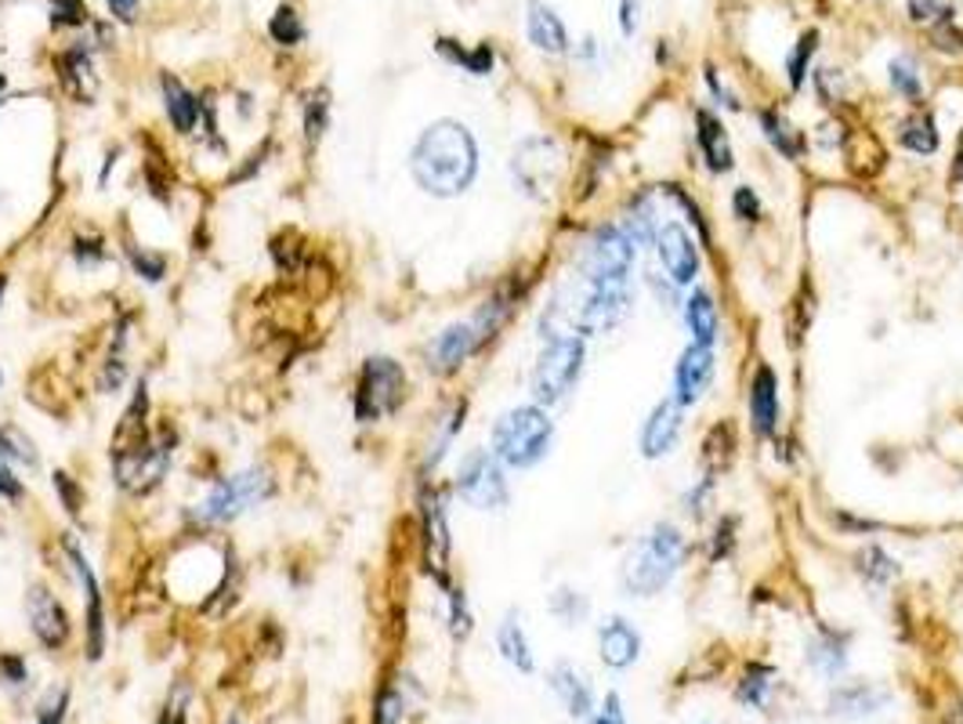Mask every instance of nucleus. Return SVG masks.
Masks as SVG:
<instances>
[{"instance_id":"obj_9","label":"nucleus","mask_w":963,"mask_h":724,"mask_svg":"<svg viewBox=\"0 0 963 724\" xmlns=\"http://www.w3.org/2000/svg\"><path fill=\"white\" fill-rule=\"evenodd\" d=\"M634 262V240L626 229H601L587 243V251L580 257V279H605V276H626Z\"/></svg>"},{"instance_id":"obj_1","label":"nucleus","mask_w":963,"mask_h":724,"mask_svg":"<svg viewBox=\"0 0 963 724\" xmlns=\"http://www.w3.org/2000/svg\"><path fill=\"white\" fill-rule=\"evenodd\" d=\"M409 175L428 196H464L479 178V142L460 120H435L409 149Z\"/></svg>"},{"instance_id":"obj_16","label":"nucleus","mask_w":963,"mask_h":724,"mask_svg":"<svg viewBox=\"0 0 963 724\" xmlns=\"http://www.w3.org/2000/svg\"><path fill=\"white\" fill-rule=\"evenodd\" d=\"M681 435V406L674 398L659 403L652 414H648L645 428H642V453L648 460H659L674 449V442Z\"/></svg>"},{"instance_id":"obj_2","label":"nucleus","mask_w":963,"mask_h":724,"mask_svg":"<svg viewBox=\"0 0 963 724\" xmlns=\"http://www.w3.org/2000/svg\"><path fill=\"white\" fill-rule=\"evenodd\" d=\"M681 558H685V536L670 522L652 525V533L642 536L626 550L620 569L623 590L634 594V598H652V594H659L674 580Z\"/></svg>"},{"instance_id":"obj_58","label":"nucleus","mask_w":963,"mask_h":724,"mask_svg":"<svg viewBox=\"0 0 963 724\" xmlns=\"http://www.w3.org/2000/svg\"><path fill=\"white\" fill-rule=\"evenodd\" d=\"M956 160H960V170H963V135H960V156Z\"/></svg>"},{"instance_id":"obj_31","label":"nucleus","mask_w":963,"mask_h":724,"mask_svg":"<svg viewBox=\"0 0 963 724\" xmlns=\"http://www.w3.org/2000/svg\"><path fill=\"white\" fill-rule=\"evenodd\" d=\"M761 127H764V138L778 149V153L789 156V160L800 156V135H797L794 127H789L775 110H764V113H761Z\"/></svg>"},{"instance_id":"obj_38","label":"nucleus","mask_w":963,"mask_h":724,"mask_svg":"<svg viewBox=\"0 0 963 724\" xmlns=\"http://www.w3.org/2000/svg\"><path fill=\"white\" fill-rule=\"evenodd\" d=\"M51 485H55V493H59L62 507H66V515H69V518H80L84 490L77 485V479H73L69 471H55V474H51Z\"/></svg>"},{"instance_id":"obj_27","label":"nucleus","mask_w":963,"mask_h":724,"mask_svg":"<svg viewBox=\"0 0 963 724\" xmlns=\"http://www.w3.org/2000/svg\"><path fill=\"white\" fill-rule=\"evenodd\" d=\"M0 460H15V463H26V468H37L40 453L34 446V439L18 424H0Z\"/></svg>"},{"instance_id":"obj_10","label":"nucleus","mask_w":963,"mask_h":724,"mask_svg":"<svg viewBox=\"0 0 963 724\" xmlns=\"http://www.w3.org/2000/svg\"><path fill=\"white\" fill-rule=\"evenodd\" d=\"M62 550H66L69 566H73V572H77V583H80L84 598H88V656L91 659H102V652H105V609H102L99 576H94L88 555H84L80 544L73 536L62 539Z\"/></svg>"},{"instance_id":"obj_29","label":"nucleus","mask_w":963,"mask_h":724,"mask_svg":"<svg viewBox=\"0 0 963 724\" xmlns=\"http://www.w3.org/2000/svg\"><path fill=\"white\" fill-rule=\"evenodd\" d=\"M808 659L811 666L822 670V674H840L844 663H848V652H844V642L833 634H822L808 645Z\"/></svg>"},{"instance_id":"obj_28","label":"nucleus","mask_w":963,"mask_h":724,"mask_svg":"<svg viewBox=\"0 0 963 724\" xmlns=\"http://www.w3.org/2000/svg\"><path fill=\"white\" fill-rule=\"evenodd\" d=\"M124 254H127V265L135 268L138 279H145V283H164L167 279V268H170L167 254H156V251H149V246H135V243H127Z\"/></svg>"},{"instance_id":"obj_36","label":"nucleus","mask_w":963,"mask_h":724,"mask_svg":"<svg viewBox=\"0 0 963 724\" xmlns=\"http://www.w3.org/2000/svg\"><path fill=\"white\" fill-rule=\"evenodd\" d=\"M587 609H591L587 598H583V594H576V590H569V587H561V590L550 594V612H555L566 626H576L583 615H587Z\"/></svg>"},{"instance_id":"obj_8","label":"nucleus","mask_w":963,"mask_h":724,"mask_svg":"<svg viewBox=\"0 0 963 724\" xmlns=\"http://www.w3.org/2000/svg\"><path fill=\"white\" fill-rule=\"evenodd\" d=\"M511 175L518 189L529 192V196H547L561 175V149L555 138H525L515 149Z\"/></svg>"},{"instance_id":"obj_30","label":"nucleus","mask_w":963,"mask_h":724,"mask_svg":"<svg viewBox=\"0 0 963 724\" xmlns=\"http://www.w3.org/2000/svg\"><path fill=\"white\" fill-rule=\"evenodd\" d=\"M735 457V428L732 424H718L707 435V446H702V460H707L710 471H724Z\"/></svg>"},{"instance_id":"obj_52","label":"nucleus","mask_w":963,"mask_h":724,"mask_svg":"<svg viewBox=\"0 0 963 724\" xmlns=\"http://www.w3.org/2000/svg\"><path fill=\"white\" fill-rule=\"evenodd\" d=\"M620 26L623 34H634L637 29V0H620Z\"/></svg>"},{"instance_id":"obj_20","label":"nucleus","mask_w":963,"mask_h":724,"mask_svg":"<svg viewBox=\"0 0 963 724\" xmlns=\"http://www.w3.org/2000/svg\"><path fill=\"white\" fill-rule=\"evenodd\" d=\"M696 138H699L702 160H707V167L713 170V175H724V170H732L728 131H724V124L710 110H699L696 113Z\"/></svg>"},{"instance_id":"obj_4","label":"nucleus","mask_w":963,"mask_h":724,"mask_svg":"<svg viewBox=\"0 0 963 724\" xmlns=\"http://www.w3.org/2000/svg\"><path fill=\"white\" fill-rule=\"evenodd\" d=\"M406 403V370L392 355H370L359 366L352 395V414L359 424H377V420L398 414Z\"/></svg>"},{"instance_id":"obj_15","label":"nucleus","mask_w":963,"mask_h":724,"mask_svg":"<svg viewBox=\"0 0 963 724\" xmlns=\"http://www.w3.org/2000/svg\"><path fill=\"white\" fill-rule=\"evenodd\" d=\"M479 352V333L471 322H453L428 344V366L435 373H457L471 355Z\"/></svg>"},{"instance_id":"obj_35","label":"nucleus","mask_w":963,"mask_h":724,"mask_svg":"<svg viewBox=\"0 0 963 724\" xmlns=\"http://www.w3.org/2000/svg\"><path fill=\"white\" fill-rule=\"evenodd\" d=\"M854 569H859L870 583H887L891 576H898V566L884 555L880 547H865V550H859V558H854Z\"/></svg>"},{"instance_id":"obj_3","label":"nucleus","mask_w":963,"mask_h":724,"mask_svg":"<svg viewBox=\"0 0 963 724\" xmlns=\"http://www.w3.org/2000/svg\"><path fill=\"white\" fill-rule=\"evenodd\" d=\"M555 424L540 406H515L493 424L490 453L507 468H533L547 457Z\"/></svg>"},{"instance_id":"obj_53","label":"nucleus","mask_w":963,"mask_h":724,"mask_svg":"<svg viewBox=\"0 0 963 724\" xmlns=\"http://www.w3.org/2000/svg\"><path fill=\"white\" fill-rule=\"evenodd\" d=\"M105 4L113 8L116 18H124V23H131L135 12H138V0H105Z\"/></svg>"},{"instance_id":"obj_22","label":"nucleus","mask_w":963,"mask_h":724,"mask_svg":"<svg viewBox=\"0 0 963 724\" xmlns=\"http://www.w3.org/2000/svg\"><path fill=\"white\" fill-rule=\"evenodd\" d=\"M550 688H555V696L566 702V710L572 713V717H587L591 713V681L583 677L572 663H558L555 670H550Z\"/></svg>"},{"instance_id":"obj_54","label":"nucleus","mask_w":963,"mask_h":724,"mask_svg":"<svg viewBox=\"0 0 963 724\" xmlns=\"http://www.w3.org/2000/svg\"><path fill=\"white\" fill-rule=\"evenodd\" d=\"M160 724H186V710H175V713L167 710V713H164V721H160Z\"/></svg>"},{"instance_id":"obj_48","label":"nucleus","mask_w":963,"mask_h":724,"mask_svg":"<svg viewBox=\"0 0 963 724\" xmlns=\"http://www.w3.org/2000/svg\"><path fill=\"white\" fill-rule=\"evenodd\" d=\"M23 493H26L23 479H15V471L0 460V496H4V500H23Z\"/></svg>"},{"instance_id":"obj_34","label":"nucleus","mask_w":963,"mask_h":724,"mask_svg":"<svg viewBox=\"0 0 963 724\" xmlns=\"http://www.w3.org/2000/svg\"><path fill=\"white\" fill-rule=\"evenodd\" d=\"M59 66H62V84H66L77 99H91V94L84 91V80H91V55H88V51H84V48L66 51Z\"/></svg>"},{"instance_id":"obj_25","label":"nucleus","mask_w":963,"mask_h":724,"mask_svg":"<svg viewBox=\"0 0 963 724\" xmlns=\"http://www.w3.org/2000/svg\"><path fill=\"white\" fill-rule=\"evenodd\" d=\"M898 142H902L909 153H920V156H930L938 149V127H935V116L930 113H913L905 116L902 127H898Z\"/></svg>"},{"instance_id":"obj_39","label":"nucleus","mask_w":963,"mask_h":724,"mask_svg":"<svg viewBox=\"0 0 963 724\" xmlns=\"http://www.w3.org/2000/svg\"><path fill=\"white\" fill-rule=\"evenodd\" d=\"M768 677H772V674H768L764 666H753L750 674H746L743 685H739V699L761 710L764 702H768V691H772V681H768Z\"/></svg>"},{"instance_id":"obj_6","label":"nucleus","mask_w":963,"mask_h":724,"mask_svg":"<svg viewBox=\"0 0 963 724\" xmlns=\"http://www.w3.org/2000/svg\"><path fill=\"white\" fill-rule=\"evenodd\" d=\"M583 359H587V348H583L580 338H547L544 352L533 366V398L536 406H555L561 403L580 381Z\"/></svg>"},{"instance_id":"obj_42","label":"nucleus","mask_w":963,"mask_h":724,"mask_svg":"<svg viewBox=\"0 0 963 724\" xmlns=\"http://www.w3.org/2000/svg\"><path fill=\"white\" fill-rule=\"evenodd\" d=\"M891 84H895L898 94H905V99H920V77H916L913 59H895L891 62Z\"/></svg>"},{"instance_id":"obj_11","label":"nucleus","mask_w":963,"mask_h":724,"mask_svg":"<svg viewBox=\"0 0 963 724\" xmlns=\"http://www.w3.org/2000/svg\"><path fill=\"white\" fill-rule=\"evenodd\" d=\"M420 533H425V561L435 572V580L446 587V561H449V522L446 507L435 490L420 493Z\"/></svg>"},{"instance_id":"obj_17","label":"nucleus","mask_w":963,"mask_h":724,"mask_svg":"<svg viewBox=\"0 0 963 724\" xmlns=\"http://www.w3.org/2000/svg\"><path fill=\"white\" fill-rule=\"evenodd\" d=\"M160 91H164V110H167V120L175 124L178 135H192L203 116V102L192 94L186 84H181L178 77H167L160 80Z\"/></svg>"},{"instance_id":"obj_46","label":"nucleus","mask_w":963,"mask_h":724,"mask_svg":"<svg viewBox=\"0 0 963 724\" xmlns=\"http://www.w3.org/2000/svg\"><path fill=\"white\" fill-rule=\"evenodd\" d=\"M909 15H913V23H935V18L949 15V8L941 0H909Z\"/></svg>"},{"instance_id":"obj_44","label":"nucleus","mask_w":963,"mask_h":724,"mask_svg":"<svg viewBox=\"0 0 963 724\" xmlns=\"http://www.w3.org/2000/svg\"><path fill=\"white\" fill-rule=\"evenodd\" d=\"M449 631H453V637H464L471 631L468 601H464V590H457V587L449 590Z\"/></svg>"},{"instance_id":"obj_14","label":"nucleus","mask_w":963,"mask_h":724,"mask_svg":"<svg viewBox=\"0 0 963 724\" xmlns=\"http://www.w3.org/2000/svg\"><path fill=\"white\" fill-rule=\"evenodd\" d=\"M713 384V352L707 344H692L681 352L677 370H674V403L692 406L710 392Z\"/></svg>"},{"instance_id":"obj_37","label":"nucleus","mask_w":963,"mask_h":724,"mask_svg":"<svg viewBox=\"0 0 963 724\" xmlns=\"http://www.w3.org/2000/svg\"><path fill=\"white\" fill-rule=\"evenodd\" d=\"M815 45H819V34H815V29H808V34L797 40L794 55H789V62H786V77H789V88H800V84H804V73H808V62H811V55H815Z\"/></svg>"},{"instance_id":"obj_40","label":"nucleus","mask_w":963,"mask_h":724,"mask_svg":"<svg viewBox=\"0 0 963 724\" xmlns=\"http://www.w3.org/2000/svg\"><path fill=\"white\" fill-rule=\"evenodd\" d=\"M73 257H77L80 268H99L110 262V251H105L102 236H84V240L73 243Z\"/></svg>"},{"instance_id":"obj_32","label":"nucleus","mask_w":963,"mask_h":724,"mask_svg":"<svg viewBox=\"0 0 963 724\" xmlns=\"http://www.w3.org/2000/svg\"><path fill=\"white\" fill-rule=\"evenodd\" d=\"M305 23H301V15L294 12V8L290 4H283V8H276V15H273V23H268V37L276 40V45H283V48H297L301 40H305Z\"/></svg>"},{"instance_id":"obj_19","label":"nucleus","mask_w":963,"mask_h":724,"mask_svg":"<svg viewBox=\"0 0 963 724\" xmlns=\"http://www.w3.org/2000/svg\"><path fill=\"white\" fill-rule=\"evenodd\" d=\"M750 420L753 431L761 439H768L778 424V384L772 366H757L753 373V395H750Z\"/></svg>"},{"instance_id":"obj_12","label":"nucleus","mask_w":963,"mask_h":724,"mask_svg":"<svg viewBox=\"0 0 963 724\" xmlns=\"http://www.w3.org/2000/svg\"><path fill=\"white\" fill-rule=\"evenodd\" d=\"M26 615L37 642L45 648H62L69 642V615L45 583H34V587L26 590Z\"/></svg>"},{"instance_id":"obj_43","label":"nucleus","mask_w":963,"mask_h":724,"mask_svg":"<svg viewBox=\"0 0 963 724\" xmlns=\"http://www.w3.org/2000/svg\"><path fill=\"white\" fill-rule=\"evenodd\" d=\"M88 8L84 0H51V26H84Z\"/></svg>"},{"instance_id":"obj_55","label":"nucleus","mask_w":963,"mask_h":724,"mask_svg":"<svg viewBox=\"0 0 963 724\" xmlns=\"http://www.w3.org/2000/svg\"><path fill=\"white\" fill-rule=\"evenodd\" d=\"M946 724H963V707H956V710H952V713H949V717H946Z\"/></svg>"},{"instance_id":"obj_45","label":"nucleus","mask_w":963,"mask_h":724,"mask_svg":"<svg viewBox=\"0 0 963 724\" xmlns=\"http://www.w3.org/2000/svg\"><path fill=\"white\" fill-rule=\"evenodd\" d=\"M398 717H403V696H398L395 688L381 691L377 710H373V724H398Z\"/></svg>"},{"instance_id":"obj_49","label":"nucleus","mask_w":963,"mask_h":724,"mask_svg":"<svg viewBox=\"0 0 963 724\" xmlns=\"http://www.w3.org/2000/svg\"><path fill=\"white\" fill-rule=\"evenodd\" d=\"M0 677L8 685H23L26 681V659L23 656H0Z\"/></svg>"},{"instance_id":"obj_51","label":"nucleus","mask_w":963,"mask_h":724,"mask_svg":"<svg viewBox=\"0 0 963 724\" xmlns=\"http://www.w3.org/2000/svg\"><path fill=\"white\" fill-rule=\"evenodd\" d=\"M591 724H626L623 710H620V696H616V691L605 696V710L598 713V717H591Z\"/></svg>"},{"instance_id":"obj_26","label":"nucleus","mask_w":963,"mask_h":724,"mask_svg":"<svg viewBox=\"0 0 963 724\" xmlns=\"http://www.w3.org/2000/svg\"><path fill=\"white\" fill-rule=\"evenodd\" d=\"M688 327L696 333V344H707V348L718 338V308H713V297L707 290H696L688 297Z\"/></svg>"},{"instance_id":"obj_18","label":"nucleus","mask_w":963,"mask_h":724,"mask_svg":"<svg viewBox=\"0 0 963 724\" xmlns=\"http://www.w3.org/2000/svg\"><path fill=\"white\" fill-rule=\"evenodd\" d=\"M525 34L540 51H547V55H561V51L569 48L566 26H561V18L555 15V8H547L544 0H529Z\"/></svg>"},{"instance_id":"obj_24","label":"nucleus","mask_w":963,"mask_h":724,"mask_svg":"<svg viewBox=\"0 0 963 724\" xmlns=\"http://www.w3.org/2000/svg\"><path fill=\"white\" fill-rule=\"evenodd\" d=\"M496 648H500V656L515 670H522V674H533L536 670L533 652H529V642H525V631H522V623H518V612H511L500 626H496Z\"/></svg>"},{"instance_id":"obj_47","label":"nucleus","mask_w":963,"mask_h":724,"mask_svg":"<svg viewBox=\"0 0 963 724\" xmlns=\"http://www.w3.org/2000/svg\"><path fill=\"white\" fill-rule=\"evenodd\" d=\"M732 207L739 211V218H746V221H757V218H761V200H757L750 189H739V192H735V196H732Z\"/></svg>"},{"instance_id":"obj_13","label":"nucleus","mask_w":963,"mask_h":724,"mask_svg":"<svg viewBox=\"0 0 963 724\" xmlns=\"http://www.w3.org/2000/svg\"><path fill=\"white\" fill-rule=\"evenodd\" d=\"M656 251H659V262H663V268H667L670 283H692V279H696L699 251L681 221H667L663 229L656 232Z\"/></svg>"},{"instance_id":"obj_21","label":"nucleus","mask_w":963,"mask_h":724,"mask_svg":"<svg viewBox=\"0 0 963 724\" xmlns=\"http://www.w3.org/2000/svg\"><path fill=\"white\" fill-rule=\"evenodd\" d=\"M598 648L609 666H631L637 652H642V637H637L631 623L616 615V620H605V626L598 631Z\"/></svg>"},{"instance_id":"obj_50","label":"nucleus","mask_w":963,"mask_h":724,"mask_svg":"<svg viewBox=\"0 0 963 724\" xmlns=\"http://www.w3.org/2000/svg\"><path fill=\"white\" fill-rule=\"evenodd\" d=\"M464 69H471L474 77H485V73L493 69V51L490 48H474V51H468V62H464Z\"/></svg>"},{"instance_id":"obj_5","label":"nucleus","mask_w":963,"mask_h":724,"mask_svg":"<svg viewBox=\"0 0 963 724\" xmlns=\"http://www.w3.org/2000/svg\"><path fill=\"white\" fill-rule=\"evenodd\" d=\"M273 493H276V482L265 468L240 471V474H232V479H221L197 507H192V522L197 525H229L246 511V507L268 500Z\"/></svg>"},{"instance_id":"obj_57","label":"nucleus","mask_w":963,"mask_h":724,"mask_svg":"<svg viewBox=\"0 0 963 724\" xmlns=\"http://www.w3.org/2000/svg\"><path fill=\"white\" fill-rule=\"evenodd\" d=\"M4 88H8V77H4V73H0V94H4Z\"/></svg>"},{"instance_id":"obj_41","label":"nucleus","mask_w":963,"mask_h":724,"mask_svg":"<svg viewBox=\"0 0 963 724\" xmlns=\"http://www.w3.org/2000/svg\"><path fill=\"white\" fill-rule=\"evenodd\" d=\"M66 707H69V691L51 688L37 707V724H62L66 721Z\"/></svg>"},{"instance_id":"obj_56","label":"nucleus","mask_w":963,"mask_h":724,"mask_svg":"<svg viewBox=\"0 0 963 724\" xmlns=\"http://www.w3.org/2000/svg\"><path fill=\"white\" fill-rule=\"evenodd\" d=\"M4 290H8V276L0 272V305H4Z\"/></svg>"},{"instance_id":"obj_7","label":"nucleus","mask_w":963,"mask_h":724,"mask_svg":"<svg viewBox=\"0 0 963 724\" xmlns=\"http://www.w3.org/2000/svg\"><path fill=\"white\" fill-rule=\"evenodd\" d=\"M457 493L479 511H500L507 504V479L490 449H471L457 468Z\"/></svg>"},{"instance_id":"obj_59","label":"nucleus","mask_w":963,"mask_h":724,"mask_svg":"<svg viewBox=\"0 0 963 724\" xmlns=\"http://www.w3.org/2000/svg\"><path fill=\"white\" fill-rule=\"evenodd\" d=\"M0 381H4V377H0Z\"/></svg>"},{"instance_id":"obj_33","label":"nucleus","mask_w":963,"mask_h":724,"mask_svg":"<svg viewBox=\"0 0 963 724\" xmlns=\"http://www.w3.org/2000/svg\"><path fill=\"white\" fill-rule=\"evenodd\" d=\"M327 127H330V91L319 88V91H312V99L305 105V142L319 145L322 135H327Z\"/></svg>"},{"instance_id":"obj_23","label":"nucleus","mask_w":963,"mask_h":724,"mask_svg":"<svg viewBox=\"0 0 963 724\" xmlns=\"http://www.w3.org/2000/svg\"><path fill=\"white\" fill-rule=\"evenodd\" d=\"M880 707H887V691L876 685L837 688L829 699V710L837 713V717H870V713H876Z\"/></svg>"}]
</instances>
